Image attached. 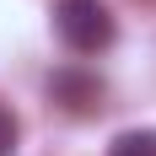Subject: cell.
<instances>
[{"label": "cell", "mask_w": 156, "mask_h": 156, "mask_svg": "<svg viewBox=\"0 0 156 156\" xmlns=\"http://www.w3.org/2000/svg\"><path fill=\"white\" fill-rule=\"evenodd\" d=\"M54 32L70 54H102L113 43V11L102 0H59L54 5Z\"/></svg>", "instance_id": "1"}, {"label": "cell", "mask_w": 156, "mask_h": 156, "mask_svg": "<svg viewBox=\"0 0 156 156\" xmlns=\"http://www.w3.org/2000/svg\"><path fill=\"white\" fill-rule=\"evenodd\" d=\"M48 97H54L70 119H92V113L102 108L108 86H102V76L86 70V65H59V70L48 76Z\"/></svg>", "instance_id": "2"}, {"label": "cell", "mask_w": 156, "mask_h": 156, "mask_svg": "<svg viewBox=\"0 0 156 156\" xmlns=\"http://www.w3.org/2000/svg\"><path fill=\"white\" fill-rule=\"evenodd\" d=\"M108 156H156V129H129L108 145Z\"/></svg>", "instance_id": "3"}, {"label": "cell", "mask_w": 156, "mask_h": 156, "mask_svg": "<svg viewBox=\"0 0 156 156\" xmlns=\"http://www.w3.org/2000/svg\"><path fill=\"white\" fill-rule=\"evenodd\" d=\"M16 140H22V124H16V113L0 102V156H16Z\"/></svg>", "instance_id": "4"}]
</instances>
